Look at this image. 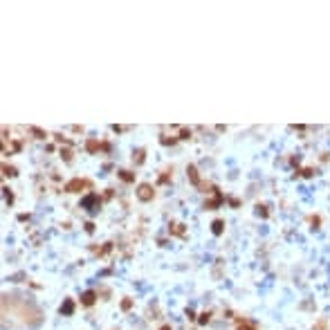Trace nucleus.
<instances>
[{"label": "nucleus", "instance_id": "obj_1", "mask_svg": "<svg viewBox=\"0 0 330 330\" xmlns=\"http://www.w3.org/2000/svg\"><path fill=\"white\" fill-rule=\"evenodd\" d=\"M148 191H151V189H148V186H146V184H144V186H141V189H139V198H144V200H146V198H148V196H151V193H148Z\"/></svg>", "mask_w": 330, "mask_h": 330}]
</instances>
